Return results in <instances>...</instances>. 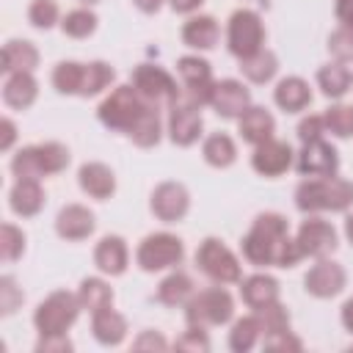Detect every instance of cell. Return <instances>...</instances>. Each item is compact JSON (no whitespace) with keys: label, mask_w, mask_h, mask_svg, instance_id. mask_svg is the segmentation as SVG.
Masks as SVG:
<instances>
[{"label":"cell","mask_w":353,"mask_h":353,"mask_svg":"<svg viewBox=\"0 0 353 353\" xmlns=\"http://www.w3.org/2000/svg\"><path fill=\"white\" fill-rule=\"evenodd\" d=\"M80 312V298L69 292H52L39 309H36V328L41 336H61Z\"/></svg>","instance_id":"5"},{"label":"cell","mask_w":353,"mask_h":353,"mask_svg":"<svg viewBox=\"0 0 353 353\" xmlns=\"http://www.w3.org/2000/svg\"><path fill=\"white\" fill-rule=\"evenodd\" d=\"M113 80V69L102 61L97 63H83V85H80V97H91L99 94L105 85H110Z\"/></svg>","instance_id":"35"},{"label":"cell","mask_w":353,"mask_h":353,"mask_svg":"<svg viewBox=\"0 0 353 353\" xmlns=\"http://www.w3.org/2000/svg\"><path fill=\"white\" fill-rule=\"evenodd\" d=\"M290 163H292L290 143L273 141V138H268L265 143H259L256 152H254V157H251L254 171L262 174V176H279V174H284L290 168Z\"/></svg>","instance_id":"16"},{"label":"cell","mask_w":353,"mask_h":353,"mask_svg":"<svg viewBox=\"0 0 353 353\" xmlns=\"http://www.w3.org/2000/svg\"><path fill=\"white\" fill-rule=\"evenodd\" d=\"M276 105L287 113H298L303 110L309 102H312V91H309V83L301 80V77H284L279 85H276Z\"/></svg>","instance_id":"23"},{"label":"cell","mask_w":353,"mask_h":353,"mask_svg":"<svg viewBox=\"0 0 353 353\" xmlns=\"http://www.w3.org/2000/svg\"><path fill=\"white\" fill-rule=\"evenodd\" d=\"M132 3H135L141 11L152 14V11H157V8H160V3H163V0H132Z\"/></svg>","instance_id":"53"},{"label":"cell","mask_w":353,"mask_h":353,"mask_svg":"<svg viewBox=\"0 0 353 353\" xmlns=\"http://www.w3.org/2000/svg\"><path fill=\"white\" fill-rule=\"evenodd\" d=\"M240 295H243L245 306H251V309L259 312V309H265V306H270V303L279 301V284L270 276H251L248 281H243Z\"/></svg>","instance_id":"25"},{"label":"cell","mask_w":353,"mask_h":353,"mask_svg":"<svg viewBox=\"0 0 353 353\" xmlns=\"http://www.w3.org/2000/svg\"><path fill=\"white\" fill-rule=\"evenodd\" d=\"M248 102H251V94L243 83L237 80H221L215 83L212 88V99L210 105L218 110V116L223 119H234V116H243L248 110Z\"/></svg>","instance_id":"15"},{"label":"cell","mask_w":353,"mask_h":353,"mask_svg":"<svg viewBox=\"0 0 353 353\" xmlns=\"http://www.w3.org/2000/svg\"><path fill=\"white\" fill-rule=\"evenodd\" d=\"M130 138L138 143V146H154L160 141V116H157V105L146 110V116L138 121V127L130 132Z\"/></svg>","instance_id":"38"},{"label":"cell","mask_w":353,"mask_h":353,"mask_svg":"<svg viewBox=\"0 0 353 353\" xmlns=\"http://www.w3.org/2000/svg\"><path fill=\"white\" fill-rule=\"evenodd\" d=\"M154 108L152 102H146L135 85H119L102 105H99V121L110 130H121V132H132L138 127V121L146 116V110Z\"/></svg>","instance_id":"3"},{"label":"cell","mask_w":353,"mask_h":353,"mask_svg":"<svg viewBox=\"0 0 353 353\" xmlns=\"http://www.w3.org/2000/svg\"><path fill=\"white\" fill-rule=\"evenodd\" d=\"M36 350H72V342L61 334V336H41V342L36 345Z\"/></svg>","instance_id":"47"},{"label":"cell","mask_w":353,"mask_h":353,"mask_svg":"<svg viewBox=\"0 0 353 353\" xmlns=\"http://www.w3.org/2000/svg\"><path fill=\"white\" fill-rule=\"evenodd\" d=\"M232 312H234L232 295L221 287H212V290L199 292L188 303V323L190 325H221L232 317Z\"/></svg>","instance_id":"8"},{"label":"cell","mask_w":353,"mask_h":353,"mask_svg":"<svg viewBox=\"0 0 353 353\" xmlns=\"http://www.w3.org/2000/svg\"><path fill=\"white\" fill-rule=\"evenodd\" d=\"M185 256V248H182V240L168 234V232H160V234H149L141 245H138V265L143 270H163V268H171V265H179Z\"/></svg>","instance_id":"10"},{"label":"cell","mask_w":353,"mask_h":353,"mask_svg":"<svg viewBox=\"0 0 353 353\" xmlns=\"http://www.w3.org/2000/svg\"><path fill=\"white\" fill-rule=\"evenodd\" d=\"M69 165V152L66 146L61 143H36V146H28V149H19L11 160V171L19 176H30V179H39L44 174H58Z\"/></svg>","instance_id":"4"},{"label":"cell","mask_w":353,"mask_h":353,"mask_svg":"<svg viewBox=\"0 0 353 353\" xmlns=\"http://www.w3.org/2000/svg\"><path fill=\"white\" fill-rule=\"evenodd\" d=\"M345 232H347V240L353 243V215H347V221H345Z\"/></svg>","instance_id":"54"},{"label":"cell","mask_w":353,"mask_h":353,"mask_svg":"<svg viewBox=\"0 0 353 353\" xmlns=\"http://www.w3.org/2000/svg\"><path fill=\"white\" fill-rule=\"evenodd\" d=\"M328 47L339 61H353V25H342L339 30H334Z\"/></svg>","instance_id":"43"},{"label":"cell","mask_w":353,"mask_h":353,"mask_svg":"<svg viewBox=\"0 0 353 353\" xmlns=\"http://www.w3.org/2000/svg\"><path fill=\"white\" fill-rule=\"evenodd\" d=\"M132 85L135 91L152 102V105H160V102H168L174 105L179 99V88L174 83V77L160 69V66H152V63H141L135 72H132Z\"/></svg>","instance_id":"9"},{"label":"cell","mask_w":353,"mask_h":353,"mask_svg":"<svg viewBox=\"0 0 353 353\" xmlns=\"http://www.w3.org/2000/svg\"><path fill=\"white\" fill-rule=\"evenodd\" d=\"M152 212L165 223L179 221L188 212V190L176 182H163L152 193Z\"/></svg>","instance_id":"17"},{"label":"cell","mask_w":353,"mask_h":353,"mask_svg":"<svg viewBox=\"0 0 353 353\" xmlns=\"http://www.w3.org/2000/svg\"><path fill=\"white\" fill-rule=\"evenodd\" d=\"M295 204L303 212H320V210H331V212H342L353 204V185L336 176H320V179H309L301 182L295 190Z\"/></svg>","instance_id":"2"},{"label":"cell","mask_w":353,"mask_h":353,"mask_svg":"<svg viewBox=\"0 0 353 353\" xmlns=\"http://www.w3.org/2000/svg\"><path fill=\"white\" fill-rule=\"evenodd\" d=\"M176 69H179V74H182V80H185V99L193 102L196 108L207 105V102L212 99V88H215L210 63L201 61V58L185 55V58H179Z\"/></svg>","instance_id":"11"},{"label":"cell","mask_w":353,"mask_h":353,"mask_svg":"<svg viewBox=\"0 0 353 353\" xmlns=\"http://www.w3.org/2000/svg\"><path fill=\"white\" fill-rule=\"evenodd\" d=\"M237 157V149H234V141L226 135V132H215L204 141V160L215 168H226L232 165Z\"/></svg>","instance_id":"31"},{"label":"cell","mask_w":353,"mask_h":353,"mask_svg":"<svg viewBox=\"0 0 353 353\" xmlns=\"http://www.w3.org/2000/svg\"><path fill=\"white\" fill-rule=\"evenodd\" d=\"M182 41L196 50H210L218 41V22L212 17H193L182 28Z\"/></svg>","instance_id":"27"},{"label":"cell","mask_w":353,"mask_h":353,"mask_svg":"<svg viewBox=\"0 0 353 353\" xmlns=\"http://www.w3.org/2000/svg\"><path fill=\"white\" fill-rule=\"evenodd\" d=\"M52 85L61 94H80V85H83V63H74V61L58 63L55 72H52Z\"/></svg>","instance_id":"36"},{"label":"cell","mask_w":353,"mask_h":353,"mask_svg":"<svg viewBox=\"0 0 353 353\" xmlns=\"http://www.w3.org/2000/svg\"><path fill=\"white\" fill-rule=\"evenodd\" d=\"M55 229L66 240H83V237H88L94 232V215L80 204H69V207H63L58 212Z\"/></svg>","instance_id":"19"},{"label":"cell","mask_w":353,"mask_h":353,"mask_svg":"<svg viewBox=\"0 0 353 353\" xmlns=\"http://www.w3.org/2000/svg\"><path fill=\"white\" fill-rule=\"evenodd\" d=\"M336 168H339V157L331 143H325L323 138L303 143L298 154V171L303 176H336Z\"/></svg>","instance_id":"12"},{"label":"cell","mask_w":353,"mask_h":353,"mask_svg":"<svg viewBox=\"0 0 353 353\" xmlns=\"http://www.w3.org/2000/svg\"><path fill=\"white\" fill-rule=\"evenodd\" d=\"M298 248L303 256H325L336 248V232L328 221L323 218H309L301 223L298 237H295Z\"/></svg>","instance_id":"13"},{"label":"cell","mask_w":353,"mask_h":353,"mask_svg":"<svg viewBox=\"0 0 353 353\" xmlns=\"http://www.w3.org/2000/svg\"><path fill=\"white\" fill-rule=\"evenodd\" d=\"M3 99H6L8 108H17V110L30 108L33 99H36V80L30 77V72L8 74L6 85H3Z\"/></svg>","instance_id":"24"},{"label":"cell","mask_w":353,"mask_h":353,"mask_svg":"<svg viewBox=\"0 0 353 353\" xmlns=\"http://www.w3.org/2000/svg\"><path fill=\"white\" fill-rule=\"evenodd\" d=\"M243 254L254 265H279V268H292L298 265V259H303L298 243L290 240L287 218H281L279 212H265L254 221L251 232L243 240Z\"/></svg>","instance_id":"1"},{"label":"cell","mask_w":353,"mask_h":353,"mask_svg":"<svg viewBox=\"0 0 353 353\" xmlns=\"http://www.w3.org/2000/svg\"><path fill=\"white\" fill-rule=\"evenodd\" d=\"M323 132H325L323 116H309V119H303V121L298 124V138H301L303 143H309V141H317Z\"/></svg>","instance_id":"44"},{"label":"cell","mask_w":353,"mask_h":353,"mask_svg":"<svg viewBox=\"0 0 353 353\" xmlns=\"http://www.w3.org/2000/svg\"><path fill=\"white\" fill-rule=\"evenodd\" d=\"M336 17L342 25H353V0H336Z\"/></svg>","instance_id":"48"},{"label":"cell","mask_w":353,"mask_h":353,"mask_svg":"<svg viewBox=\"0 0 353 353\" xmlns=\"http://www.w3.org/2000/svg\"><path fill=\"white\" fill-rule=\"evenodd\" d=\"M240 135H243V141H248L254 146L265 143L273 135V116L265 108H248L240 116Z\"/></svg>","instance_id":"26"},{"label":"cell","mask_w":353,"mask_h":353,"mask_svg":"<svg viewBox=\"0 0 353 353\" xmlns=\"http://www.w3.org/2000/svg\"><path fill=\"white\" fill-rule=\"evenodd\" d=\"M61 25H63V33H66V36H72V39H85V36L94 33L97 17H94L91 11H85V8H77V11H69Z\"/></svg>","instance_id":"39"},{"label":"cell","mask_w":353,"mask_h":353,"mask_svg":"<svg viewBox=\"0 0 353 353\" xmlns=\"http://www.w3.org/2000/svg\"><path fill=\"white\" fill-rule=\"evenodd\" d=\"M303 284H306V292H312L317 298H331L345 287V270L336 262H325L323 259L306 273Z\"/></svg>","instance_id":"18"},{"label":"cell","mask_w":353,"mask_h":353,"mask_svg":"<svg viewBox=\"0 0 353 353\" xmlns=\"http://www.w3.org/2000/svg\"><path fill=\"white\" fill-rule=\"evenodd\" d=\"M323 124L328 132L339 135V138H347L353 135V108H345V105H336V108H328L323 113Z\"/></svg>","instance_id":"40"},{"label":"cell","mask_w":353,"mask_h":353,"mask_svg":"<svg viewBox=\"0 0 353 353\" xmlns=\"http://www.w3.org/2000/svg\"><path fill=\"white\" fill-rule=\"evenodd\" d=\"M196 265L201 268L204 276H210L212 281H221V284H229V281H237L240 279V265L234 259V254L215 237H207L199 251H196Z\"/></svg>","instance_id":"7"},{"label":"cell","mask_w":353,"mask_h":353,"mask_svg":"<svg viewBox=\"0 0 353 353\" xmlns=\"http://www.w3.org/2000/svg\"><path fill=\"white\" fill-rule=\"evenodd\" d=\"M168 132L171 141L179 146H190L201 135V116L199 108L188 99H176L171 105V119H168Z\"/></svg>","instance_id":"14"},{"label":"cell","mask_w":353,"mask_h":353,"mask_svg":"<svg viewBox=\"0 0 353 353\" xmlns=\"http://www.w3.org/2000/svg\"><path fill=\"white\" fill-rule=\"evenodd\" d=\"M11 210L17 215H36L44 204V190L39 185V179H30V176H19L11 188Z\"/></svg>","instance_id":"20"},{"label":"cell","mask_w":353,"mask_h":353,"mask_svg":"<svg viewBox=\"0 0 353 353\" xmlns=\"http://www.w3.org/2000/svg\"><path fill=\"white\" fill-rule=\"evenodd\" d=\"M168 3H171V8H174V11H179V14H188V11L199 8L204 0H168Z\"/></svg>","instance_id":"49"},{"label":"cell","mask_w":353,"mask_h":353,"mask_svg":"<svg viewBox=\"0 0 353 353\" xmlns=\"http://www.w3.org/2000/svg\"><path fill=\"white\" fill-rule=\"evenodd\" d=\"M36 63H39V52L30 41H8L3 47V72H8V74L33 72Z\"/></svg>","instance_id":"29"},{"label":"cell","mask_w":353,"mask_h":353,"mask_svg":"<svg viewBox=\"0 0 353 353\" xmlns=\"http://www.w3.org/2000/svg\"><path fill=\"white\" fill-rule=\"evenodd\" d=\"M91 328H94V336H97L102 345H119V342L124 339V334H127V323H124V317L116 314L110 306L94 312V323H91Z\"/></svg>","instance_id":"28"},{"label":"cell","mask_w":353,"mask_h":353,"mask_svg":"<svg viewBox=\"0 0 353 353\" xmlns=\"http://www.w3.org/2000/svg\"><path fill=\"white\" fill-rule=\"evenodd\" d=\"M22 248H25V234L17 226L3 223V229H0V254H3V259L14 262L22 254Z\"/></svg>","instance_id":"41"},{"label":"cell","mask_w":353,"mask_h":353,"mask_svg":"<svg viewBox=\"0 0 353 353\" xmlns=\"http://www.w3.org/2000/svg\"><path fill=\"white\" fill-rule=\"evenodd\" d=\"M240 69H243V74H245L251 83H268V80L276 74L279 63H276V55H273V52L259 50L256 55L240 61Z\"/></svg>","instance_id":"33"},{"label":"cell","mask_w":353,"mask_h":353,"mask_svg":"<svg viewBox=\"0 0 353 353\" xmlns=\"http://www.w3.org/2000/svg\"><path fill=\"white\" fill-rule=\"evenodd\" d=\"M28 19H30L36 28H52L55 19H58V6H55V0H33L30 8H28Z\"/></svg>","instance_id":"42"},{"label":"cell","mask_w":353,"mask_h":353,"mask_svg":"<svg viewBox=\"0 0 353 353\" xmlns=\"http://www.w3.org/2000/svg\"><path fill=\"white\" fill-rule=\"evenodd\" d=\"M262 41H265V28H262L259 14H254L248 8L234 11L232 19H229V50H232V55L245 61V58H251L262 50Z\"/></svg>","instance_id":"6"},{"label":"cell","mask_w":353,"mask_h":353,"mask_svg":"<svg viewBox=\"0 0 353 353\" xmlns=\"http://www.w3.org/2000/svg\"><path fill=\"white\" fill-rule=\"evenodd\" d=\"M94 262L102 273H110V276H121L124 268H127V245L121 237H102L97 251H94Z\"/></svg>","instance_id":"21"},{"label":"cell","mask_w":353,"mask_h":353,"mask_svg":"<svg viewBox=\"0 0 353 353\" xmlns=\"http://www.w3.org/2000/svg\"><path fill=\"white\" fill-rule=\"evenodd\" d=\"M0 292H3V312H14V306L22 301V292H17V287H14V281L8 276L3 279Z\"/></svg>","instance_id":"46"},{"label":"cell","mask_w":353,"mask_h":353,"mask_svg":"<svg viewBox=\"0 0 353 353\" xmlns=\"http://www.w3.org/2000/svg\"><path fill=\"white\" fill-rule=\"evenodd\" d=\"M11 141H14V124H11V119H3V141H0V146L8 149Z\"/></svg>","instance_id":"51"},{"label":"cell","mask_w":353,"mask_h":353,"mask_svg":"<svg viewBox=\"0 0 353 353\" xmlns=\"http://www.w3.org/2000/svg\"><path fill=\"white\" fill-rule=\"evenodd\" d=\"M80 188H83L88 196L105 201V199L116 190L113 171H110L108 165H102V163H85V165L80 168Z\"/></svg>","instance_id":"22"},{"label":"cell","mask_w":353,"mask_h":353,"mask_svg":"<svg viewBox=\"0 0 353 353\" xmlns=\"http://www.w3.org/2000/svg\"><path fill=\"white\" fill-rule=\"evenodd\" d=\"M83 3H97V0H83Z\"/></svg>","instance_id":"55"},{"label":"cell","mask_w":353,"mask_h":353,"mask_svg":"<svg viewBox=\"0 0 353 353\" xmlns=\"http://www.w3.org/2000/svg\"><path fill=\"white\" fill-rule=\"evenodd\" d=\"M77 298H80V303H83L91 314L113 303L110 287H108L105 281H99V279H85V281L80 284V295H77Z\"/></svg>","instance_id":"34"},{"label":"cell","mask_w":353,"mask_h":353,"mask_svg":"<svg viewBox=\"0 0 353 353\" xmlns=\"http://www.w3.org/2000/svg\"><path fill=\"white\" fill-rule=\"evenodd\" d=\"M190 295H193V281H190L188 273H171V276L160 284V290H157V301L165 303V306H179V303H185Z\"/></svg>","instance_id":"32"},{"label":"cell","mask_w":353,"mask_h":353,"mask_svg":"<svg viewBox=\"0 0 353 353\" xmlns=\"http://www.w3.org/2000/svg\"><path fill=\"white\" fill-rule=\"evenodd\" d=\"M350 80H353V74H350V69L345 63H328V66H323L317 72V83H320L323 94L331 97V99H339L342 94H347Z\"/></svg>","instance_id":"30"},{"label":"cell","mask_w":353,"mask_h":353,"mask_svg":"<svg viewBox=\"0 0 353 353\" xmlns=\"http://www.w3.org/2000/svg\"><path fill=\"white\" fill-rule=\"evenodd\" d=\"M135 347H160V350H163V347H165V342H163L160 336H152V334H143V336H141V339L135 342Z\"/></svg>","instance_id":"50"},{"label":"cell","mask_w":353,"mask_h":353,"mask_svg":"<svg viewBox=\"0 0 353 353\" xmlns=\"http://www.w3.org/2000/svg\"><path fill=\"white\" fill-rule=\"evenodd\" d=\"M259 334H262L259 317H243V320L234 323V328L229 334V345H232V350H240V353L243 350H251Z\"/></svg>","instance_id":"37"},{"label":"cell","mask_w":353,"mask_h":353,"mask_svg":"<svg viewBox=\"0 0 353 353\" xmlns=\"http://www.w3.org/2000/svg\"><path fill=\"white\" fill-rule=\"evenodd\" d=\"M342 323H345V328H347V331H353V298L342 306Z\"/></svg>","instance_id":"52"},{"label":"cell","mask_w":353,"mask_h":353,"mask_svg":"<svg viewBox=\"0 0 353 353\" xmlns=\"http://www.w3.org/2000/svg\"><path fill=\"white\" fill-rule=\"evenodd\" d=\"M176 347H193V350H207L210 347V342H207V336L201 334V325L196 328V325H190L188 328V334L182 336V339H176Z\"/></svg>","instance_id":"45"}]
</instances>
